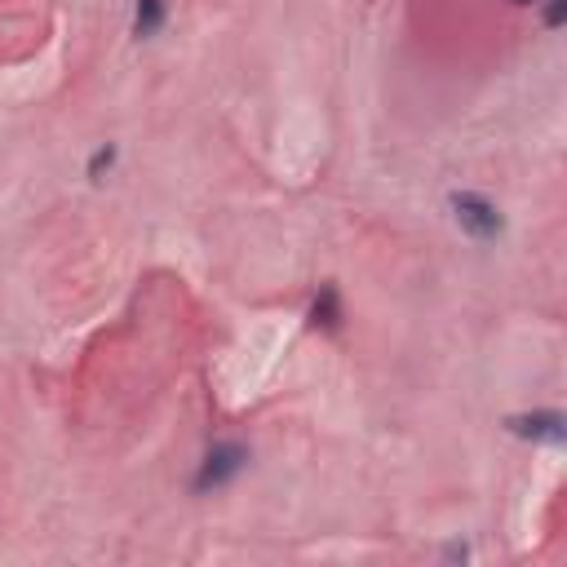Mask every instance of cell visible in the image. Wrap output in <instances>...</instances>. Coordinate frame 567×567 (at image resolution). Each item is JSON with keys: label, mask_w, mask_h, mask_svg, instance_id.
I'll return each instance as SVG.
<instances>
[{"label": "cell", "mask_w": 567, "mask_h": 567, "mask_svg": "<svg viewBox=\"0 0 567 567\" xmlns=\"http://www.w3.org/2000/svg\"><path fill=\"white\" fill-rule=\"evenodd\" d=\"M448 208H453V222H457L470 240H479V244H492V240L506 236L502 208H496L483 191H448Z\"/></svg>", "instance_id": "cell-1"}, {"label": "cell", "mask_w": 567, "mask_h": 567, "mask_svg": "<svg viewBox=\"0 0 567 567\" xmlns=\"http://www.w3.org/2000/svg\"><path fill=\"white\" fill-rule=\"evenodd\" d=\"M249 461H253V453H249L240 439H222V444H213V448L204 453V461H200L195 479H191V492H195V496H208V492H218V487L236 483V479L249 470Z\"/></svg>", "instance_id": "cell-2"}, {"label": "cell", "mask_w": 567, "mask_h": 567, "mask_svg": "<svg viewBox=\"0 0 567 567\" xmlns=\"http://www.w3.org/2000/svg\"><path fill=\"white\" fill-rule=\"evenodd\" d=\"M506 425H510V435H519V439H536V444H563V435H567V417H563L558 408L515 412Z\"/></svg>", "instance_id": "cell-3"}, {"label": "cell", "mask_w": 567, "mask_h": 567, "mask_svg": "<svg viewBox=\"0 0 567 567\" xmlns=\"http://www.w3.org/2000/svg\"><path fill=\"white\" fill-rule=\"evenodd\" d=\"M306 319H311V328H319V333H337V328H341L346 306H341V289H337V284H319V293H315Z\"/></svg>", "instance_id": "cell-4"}, {"label": "cell", "mask_w": 567, "mask_h": 567, "mask_svg": "<svg viewBox=\"0 0 567 567\" xmlns=\"http://www.w3.org/2000/svg\"><path fill=\"white\" fill-rule=\"evenodd\" d=\"M169 23V0H137L133 5V40H152Z\"/></svg>", "instance_id": "cell-5"}, {"label": "cell", "mask_w": 567, "mask_h": 567, "mask_svg": "<svg viewBox=\"0 0 567 567\" xmlns=\"http://www.w3.org/2000/svg\"><path fill=\"white\" fill-rule=\"evenodd\" d=\"M116 160H120V147H116V142H102V147L89 156V165H85V178H89V182H102V178L116 169Z\"/></svg>", "instance_id": "cell-6"}, {"label": "cell", "mask_w": 567, "mask_h": 567, "mask_svg": "<svg viewBox=\"0 0 567 567\" xmlns=\"http://www.w3.org/2000/svg\"><path fill=\"white\" fill-rule=\"evenodd\" d=\"M563 14H567V0H545V27L550 32L563 27Z\"/></svg>", "instance_id": "cell-7"}, {"label": "cell", "mask_w": 567, "mask_h": 567, "mask_svg": "<svg viewBox=\"0 0 567 567\" xmlns=\"http://www.w3.org/2000/svg\"><path fill=\"white\" fill-rule=\"evenodd\" d=\"M515 5H536V0H515Z\"/></svg>", "instance_id": "cell-8"}]
</instances>
